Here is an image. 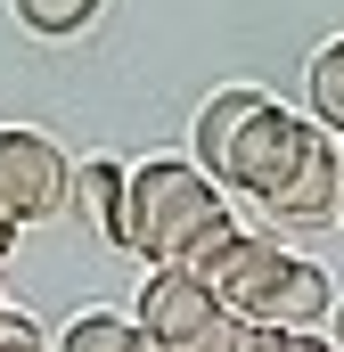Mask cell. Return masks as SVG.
<instances>
[{
	"label": "cell",
	"instance_id": "5bb4252c",
	"mask_svg": "<svg viewBox=\"0 0 344 352\" xmlns=\"http://www.w3.org/2000/svg\"><path fill=\"white\" fill-rule=\"evenodd\" d=\"M0 352H50V344H41V328L25 311H0Z\"/></svg>",
	"mask_w": 344,
	"mask_h": 352
},
{
	"label": "cell",
	"instance_id": "7c38bea8",
	"mask_svg": "<svg viewBox=\"0 0 344 352\" xmlns=\"http://www.w3.org/2000/svg\"><path fill=\"white\" fill-rule=\"evenodd\" d=\"M123 328H131L123 311H98V303H90V311H74V328L58 336V352H115V344H123Z\"/></svg>",
	"mask_w": 344,
	"mask_h": 352
},
{
	"label": "cell",
	"instance_id": "4fadbf2b",
	"mask_svg": "<svg viewBox=\"0 0 344 352\" xmlns=\"http://www.w3.org/2000/svg\"><path fill=\"white\" fill-rule=\"evenodd\" d=\"M189 352H279V336H270V328H255V320H238V311H222V320H213Z\"/></svg>",
	"mask_w": 344,
	"mask_h": 352
},
{
	"label": "cell",
	"instance_id": "9a60e30c",
	"mask_svg": "<svg viewBox=\"0 0 344 352\" xmlns=\"http://www.w3.org/2000/svg\"><path fill=\"white\" fill-rule=\"evenodd\" d=\"M279 352H336V344H328L320 328H303V336H279Z\"/></svg>",
	"mask_w": 344,
	"mask_h": 352
},
{
	"label": "cell",
	"instance_id": "3957f363",
	"mask_svg": "<svg viewBox=\"0 0 344 352\" xmlns=\"http://www.w3.org/2000/svg\"><path fill=\"white\" fill-rule=\"evenodd\" d=\"M66 197H74V164H66V148H58L50 131L8 123V131H0V213H8L17 230H33V221L66 213Z\"/></svg>",
	"mask_w": 344,
	"mask_h": 352
},
{
	"label": "cell",
	"instance_id": "ffe728a7",
	"mask_svg": "<svg viewBox=\"0 0 344 352\" xmlns=\"http://www.w3.org/2000/svg\"><path fill=\"white\" fill-rule=\"evenodd\" d=\"M0 311H8V303H0Z\"/></svg>",
	"mask_w": 344,
	"mask_h": 352
},
{
	"label": "cell",
	"instance_id": "6da1fadb",
	"mask_svg": "<svg viewBox=\"0 0 344 352\" xmlns=\"http://www.w3.org/2000/svg\"><path fill=\"white\" fill-rule=\"evenodd\" d=\"M230 188L205 173L197 156H148L131 164V221H123V254H140L148 270L197 263L213 238H230Z\"/></svg>",
	"mask_w": 344,
	"mask_h": 352
},
{
	"label": "cell",
	"instance_id": "d6986e66",
	"mask_svg": "<svg viewBox=\"0 0 344 352\" xmlns=\"http://www.w3.org/2000/svg\"><path fill=\"white\" fill-rule=\"evenodd\" d=\"M8 246H17V221H8V213H0V254H8Z\"/></svg>",
	"mask_w": 344,
	"mask_h": 352
},
{
	"label": "cell",
	"instance_id": "7a4b0ae2",
	"mask_svg": "<svg viewBox=\"0 0 344 352\" xmlns=\"http://www.w3.org/2000/svg\"><path fill=\"white\" fill-rule=\"evenodd\" d=\"M320 140H328V131H320L312 115H287L279 98H262V115L238 131V148L222 156V173H213V180H222V188H246V197L262 205L279 180H295V173H303V156H312Z\"/></svg>",
	"mask_w": 344,
	"mask_h": 352
},
{
	"label": "cell",
	"instance_id": "ba28073f",
	"mask_svg": "<svg viewBox=\"0 0 344 352\" xmlns=\"http://www.w3.org/2000/svg\"><path fill=\"white\" fill-rule=\"evenodd\" d=\"M262 213H270L279 230H320V221H336V140H320V148L303 156V173L279 180V188L262 197Z\"/></svg>",
	"mask_w": 344,
	"mask_h": 352
},
{
	"label": "cell",
	"instance_id": "e0dca14e",
	"mask_svg": "<svg viewBox=\"0 0 344 352\" xmlns=\"http://www.w3.org/2000/svg\"><path fill=\"white\" fill-rule=\"evenodd\" d=\"M328 344L344 352V303H336V311H328Z\"/></svg>",
	"mask_w": 344,
	"mask_h": 352
},
{
	"label": "cell",
	"instance_id": "8992f818",
	"mask_svg": "<svg viewBox=\"0 0 344 352\" xmlns=\"http://www.w3.org/2000/svg\"><path fill=\"white\" fill-rule=\"evenodd\" d=\"M328 311H336L328 270L295 254V263H287V270L255 295V311H238V320H255V328H270V336H303V328H328Z\"/></svg>",
	"mask_w": 344,
	"mask_h": 352
},
{
	"label": "cell",
	"instance_id": "8fae6325",
	"mask_svg": "<svg viewBox=\"0 0 344 352\" xmlns=\"http://www.w3.org/2000/svg\"><path fill=\"white\" fill-rule=\"evenodd\" d=\"M8 8H17V25H25V33H41V41H74V33L98 25V8H107V0H8Z\"/></svg>",
	"mask_w": 344,
	"mask_h": 352
},
{
	"label": "cell",
	"instance_id": "ac0fdd59",
	"mask_svg": "<svg viewBox=\"0 0 344 352\" xmlns=\"http://www.w3.org/2000/svg\"><path fill=\"white\" fill-rule=\"evenodd\" d=\"M336 221H344V140H336Z\"/></svg>",
	"mask_w": 344,
	"mask_h": 352
},
{
	"label": "cell",
	"instance_id": "9c48e42d",
	"mask_svg": "<svg viewBox=\"0 0 344 352\" xmlns=\"http://www.w3.org/2000/svg\"><path fill=\"white\" fill-rule=\"evenodd\" d=\"M262 98L270 90H255V82H230V90H213L205 107H197V164L205 173H222V156L238 148V131L262 115Z\"/></svg>",
	"mask_w": 344,
	"mask_h": 352
},
{
	"label": "cell",
	"instance_id": "2e32d148",
	"mask_svg": "<svg viewBox=\"0 0 344 352\" xmlns=\"http://www.w3.org/2000/svg\"><path fill=\"white\" fill-rule=\"evenodd\" d=\"M115 352H164V344H156V336H140V320H131V328H123V344H115Z\"/></svg>",
	"mask_w": 344,
	"mask_h": 352
},
{
	"label": "cell",
	"instance_id": "30bf717a",
	"mask_svg": "<svg viewBox=\"0 0 344 352\" xmlns=\"http://www.w3.org/2000/svg\"><path fill=\"white\" fill-rule=\"evenodd\" d=\"M303 115H312L328 140H344V33L320 41L312 66H303Z\"/></svg>",
	"mask_w": 344,
	"mask_h": 352
},
{
	"label": "cell",
	"instance_id": "277c9868",
	"mask_svg": "<svg viewBox=\"0 0 344 352\" xmlns=\"http://www.w3.org/2000/svg\"><path fill=\"white\" fill-rule=\"evenodd\" d=\"M230 303L205 287V270H189V263H164V270H148V287H140V303H131V320H140V336H156L164 352H189L213 320H222Z\"/></svg>",
	"mask_w": 344,
	"mask_h": 352
},
{
	"label": "cell",
	"instance_id": "5b68a950",
	"mask_svg": "<svg viewBox=\"0 0 344 352\" xmlns=\"http://www.w3.org/2000/svg\"><path fill=\"white\" fill-rule=\"evenodd\" d=\"M287 263H295V254H287L270 230H230V238H213V246H205L189 270H205V287H213L230 311H255V295H262V287H270Z\"/></svg>",
	"mask_w": 344,
	"mask_h": 352
},
{
	"label": "cell",
	"instance_id": "52a82bcc",
	"mask_svg": "<svg viewBox=\"0 0 344 352\" xmlns=\"http://www.w3.org/2000/svg\"><path fill=\"white\" fill-rule=\"evenodd\" d=\"M74 221H83L98 246H123V221H131V164H115V156H90L74 164Z\"/></svg>",
	"mask_w": 344,
	"mask_h": 352
}]
</instances>
